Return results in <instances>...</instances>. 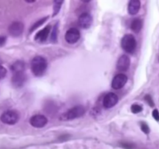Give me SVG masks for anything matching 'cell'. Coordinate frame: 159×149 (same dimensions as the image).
<instances>
[{
  "mask_svg": "<svg viewBox=\"0 0 159 149\" xmlns=\"http://www.w3.org/2000/svg\"><path fill=\"white\" fill-rule=\"evenodd\" d=\"M10 69H11L12 72H13V74L24 72V69H25V64H24V62H22V61H17V62H14V63L11 65Z\"/></svg>",
  "mask_w": 159,
  "mask_h": 149,
  "instance_id": "15",
  "label": "cell"
},
{
  "mask_svg": "<svg viewBox=\"0 0 159 149\" xmlns=\"http://www.w3.org/2000/svg\"><path fill=\"white\" fill-rule=\"evenodd\" d=\"M80 33L79 30L74 27L69 29L65 34L66 41L70 45L76 44L80 40Z\"/></svg>",
  "mask_w": 159,
  "mask_h": 149,
  "instance_id": "5",
  "label": "cell"
},
{
  "mask_svg": "<svg viewBox=\"0 0 159 149\" xmlns=\"http://www.w3.org/2000/svg\"><path fill=\"white\" fill-rule=\"evenodd\" d=\"M48 123V119L44 115H34L30 119V124L32 127L36 128H42L44 127Z\"/></svg>",
  "mask_w": 159,
  "mask_h": 149,
  "instance_id": "7",
  "label": "cell"
},
{
  "mask_svg": "<svg viewBox=\"0 0 159 149\" xmlns=\"http://www.w3.org/2000/svg\"><path fill=\"white\" fill-rule=\"evenodd\" d=\"M7 43V36H0V47H2Z\"/></svg>",
  "mask_w": 159,
  "mask_h": 149,
  "instance_id": "26",
  "label": "cell"
},
{
  "mask_svg": "<svg viewBox=\"0 0 159 149\" xmlns=\"http://www.w3.org/2000/svg\"><path fill=\"white\" fill-rule=\"evenodd\" d=\"M48 62L42 56H36L32 59L30 62V68L35 76H42L47 70Z\"/></svg>",
  "mask_w": 159,
  "mask_h": 149,
  "instance_id": "1",
  "label": "cell"
},
{
  "mask_svg": "<svg viewBox=\"0 0 159 149\" xmlns=\"http://www.w3.org/2000/svg\"><path fill=\"white\" fill-rule=\"evenodd\" d=\"M51 30V26H47L42 30L38 31L35 35V40H39L41 42H45L48 39V33Z\"/></svg>",
  "mask_w": 159,
  "mask_h": 149,
  "instance_id": "13",
  "label": "cell"
},
{
  "mask_svg": "<svg viewBox=\"0 0 159 149\" xmlns=\"http://www.w3.org/2000/svg\"><path fill=\"white\" fill-rule=\"evenodd\" d=\"M7 74V70L5 67L0 65V79H2L6 77Z\"/></svg>",
  "mask_w": 159,
  "mask_h": 149,
  "instance_id": "22",
  "label": "cell"
},
{
  "mask_svg": "<svg viewBox=\"0 0 159 149\" xmlns=\"http://www.w3.org/2000/svg\"><path fill=\"white\" fill-rule=\"evenodd\" d=\"M129 65H130V58L129 56L123 54L118 59L116 68L119 71H126L129 68Z\"/></svg>",
  "mask_w": 159,
  "mask_h": 149,
  "instance_id": "11",
  "label": "cell"
},
{
  "mask_svg": "<svg viewBox=\"0 0 159 149\" xmlns=\"http://www.w3.org/2000/svg\"><path fill=\"white\" fill-rule=\"evenodd\" d=\"M140 127H141V130H142V131L143 132V133L147 134L150 133V128H149V127H148V125L146 124V123L142 122L141 124H140Z\"/></svg>",
  "mask_w": 159,
  "mask_h": 149,
  "instance_id": "23",
  "label": "cell"
},
{
  "mask_svg": "<svg viewBox=\"0 0 159 149\" xmlns=\"http://www.w3.org/2000/svg\"><path fill=\"white\" fill-rule=\"evenodd\" d=\"M121 46L126 52L133 54L137 48V40L132 34H126L122 38Z\"/></svg>",
  "mask_w": 159,
  "mask_h": 149,
  "instance_id": "3",
  "label": "cell"
},
{
  "mask_svg": "<svg viewBox=\"0 0 159 149\" xmlns=\"http://www.w3.org/2000/svg\"><path fill=\"white\" fill-rule=\"evenodd\" d=\"M47 19H48V17L42 18V19H39V20L37 21L36 23H34L33 25L31 26V27H30V33H32V32H33L34 30H36V29H38V27H41V26H42V24L45 23V22L47 20Z\"/></svg>",
  "mask_w": 159,
  "mask_h": 149,
  "instance_id": "18",
  "label": "cell"
},
{
  "mask_svg": "<svg viewBox=\"0 0 159 149\" xmlns=\"http://www.w3.org/2000/svg\"><path fill=\"white\" fill-rule=\"evenodd\" d=\"M85 113V108L81 105H77V106L72 107L71 109L64 113L60 117L61 121H72V120L76 119V118L81 117Z\"/></svg>",
  "mask_w": 159,
  "mask_h": 149,
  "instance_id": "2",
  "label": "cell"
},
{
  "mask_svg": "<svg viewBox=\"0 0 159 149\" xmlns=\"http://www.w3.org/2000/svg\"><path fill=\"white\" fill-rule=\"evenodd\" d=\"M58 23H56L55 25L54 28H53L52 32V35H51V41L52 42H56L57 41V37H58Z\"/></svg>",
  "mask_w": 159,
  "mask_h": 149,
  "instance_id": "19",
  "label": "cell"
},
{
  "mask_svg": "<svg viewBox=\"0 0 159 149\" xmlns=\"http://www.w3.org/2000/svg\"><path fill=\"white\" fill-rule=\"evenodd\" d=\"M143 110V107L139 104H134L131 106V111L134 113H138Z\"/></svg>",
  "mask_w": 159,
  "mask_h": 149,
  "instance_id": "20",
  "label": "cell"
},
{
  "mask_svg": "<svg viewBox=\"0 0 159 149\" xmlns=\"http://www.w3.org/2000/svg\"><path fill=\"white\" fill-rule=\"evenodd\" d=\"M119 101L117 95L113 92H108L103 99V106L105 109H110L116 106Z\"/></svg>",
  "mask_w": 159,
  "mask_h": 149,
  "instance_id": "8",
  "label": "cell"
},
{
  "mask_svg": "<svg viewBox=\"0 0 159 149\" xmlns=\"http://www.w3.org/2000/svg\"><path fill=\"white\" fill-rule=\"evenodd\" d=\"M79 22L80 27L83 29H88L92 24V16L88 13H83L79 16Z\"/></svg>",
  "mask_w": 159,
  "mask_h": 149,
  "instance_id": "12",
  "label": "cell"
},
{
  "mask_svg": "<svg viewBox=\"0 0 159 149\" xmlns=\"http://www.w3.org/2000/svg\"><path fill=\"white\" fill-rule=\"evenodd\" d=\"M24 30V25L23 23L19 22V21H16L10 24L9 27V33L11 36L16 37V36H20L23 33V31Z\"/></svg>",
  "mask_w": 159,
  "mask_h": 149,
  "instance_id": "9",
  "label": "cell"
},
{
  "mask_svg": "<svg viewBox=\"0 0 159 149\" xmlns=\"http://www.w3.org/2000/svg\"><path fill=\"white\" fill-rule=\"evenodd\" d=\"M62 3H63V1H59V0H56V1H55L54 5H53V14H52L53 17L58 14V13H59V10H60Z\"/></svg>",
  "mask_w": 159,
  "mask_h": 149,
  "instance_id": "17",
  "label": "cell"
},
{
  "mask_svg": "<svg viewBox=\"0 0 159 149\" xmlns=\"http://www.w3.org/2000/svg\"><path fill=\"white\" fill-rule=\"evenodd\" d=\"M0 119L4 124L13 125L18 122L20 119V115L16 110H7L2 113Z\"/></svg>",
  "mask_w": 159,
  "mask_h": 149,
  "instance_id": "4",
  "label": "cell"
},
{
  "mask_svg": "<svg viewBox=\"0 0 159 149\" xmlns=\"http://www.w3.org/2000/svg\"><path fill=\"white\" fill-rule=\"evenodd\" d=\"M140 9V2L139 0H131L128 5V13L129 14L136 15Z\"/></svg>",
  "mask_w": 159,
  "mask_h": 149,
  "instance_id": "14",
  "label": "cell"
},
{
  "mask_svg": "<svg viewBox=\"0 0 159 149\" xmlns=\"http://www.w3.org/2000/svg\"><path fill=\"white\" fill-rule=\"evenodd\" d=\"M1 63H2V59L0 58V65H1Z\"/></svg>",
  "mask_w": 159,
  "mask_h": 149,
  "instance_id": "27",
  "label": "cell"
},
{
  "mask_svg": "<svg viewBox=\"0 0 159 149\" xmlns=\"http://www.w3.org/2000/svg\"><path fill=\"white\" fill-rule=\"evenodd\" d=\"M143 27V22L140 19L137 18V19H134V20L131 22L130 24V28L133 31L136 32V33H138L140 31V30L142 29Z\"/></svg>",
  "mask_w": 159,
  "mask_h": 149,
  "instance_id": "16",
  "label": "cell"
},
{
  "mask_svg": "<svg viewBox=\"0 0 159 149\" xmlns=\"http://www.w3.org/2000/svg\"><path fill=\"white\" fill-rule=\"evenodd\" d=\"M119 145L125 149H134L135 147V145L134 144L129 142H121L119 143Z\"/></svg>",
  "mask_w": 159,
  "mask_h": 149,
  "instance_id": "21",
  "label": "cell"
},
{
  "mask_svg": "<svg viewBox=\"0 0 159 149\" xmlns=\"http://www.w3.org/2000/svg\"><path fill=\"white\" fill-rule=\"evenodd\" d=\"M27 79V75L24 72L16 73V74H13L12 77V85L16 88H21L24 86Z\"/></svg>",
  "mask_w": 159,
  "mask_h": 149,
  "instance_id": "10",
  "label": "cell"
},
{
  "mask_svg": "<svg viewBox=\"0 0 159 149\" xmlns=\"http://www.w3.org/2000/svg\"><path fill=\"white\" fill-rule=\"evenodd\" d=\"M128 81V78L126 74H116V76L113 78L112 81H111V87L112 89H120L126 84Z\"/></svg>",
  "mask_w": 159,
  "mask_h": 149,
  "instance_id": "6",
  "label": "cell"
},
{
  "mask_svg": "<svg viewBox=\"0 0 159 149\" xmlns=\"http://www.w3.org/2000/svg\"><path fill=\"white\" fill-rule=\"evenodd\" d=\"M144 100H146L147 103H148V104L150 105V106H151V107H153V106H154V101H153L152 98H151V96L150 95H146L144 97Z\"/></svg>",
  "mask_w": 159,
  "mask_h": 149,
  "instance_id": "24",
  "label": "cell"
},
{
  "mask_svg": "<svg viewBox=\"0 0 159 149\" xmlns=\"http://www.w3.org/2000/svg\"><path fill=\"white\" fill-rule=\"evenodd\" d=\"M152 116H153V117H154V119L155 120V121H159V112H158V110H157V109H154V110H153Z\"/></svg>",
  "mask_w": 159,
  "mask_h": 149,
  "instance_id": "25",
  "label": "cell"
}]
</instances>
